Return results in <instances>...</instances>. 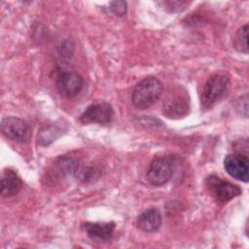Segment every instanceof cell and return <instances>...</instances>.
<instances>
[{"mask_svg":"<svg viewBox=\"0 0 249 249\" xmlns=\"http://www.w3.org/2000/svg\"><path fill=\"white\" fill-rule=\"evenodd\" d=\"M22 187V181L13 169H5L1 176V195L11 196L18 193Z\"/></svg>","mask_w":249,"mask_h":249,"instance_id":"obj_12","label":"cell"},{"mask_svg":"<svg viewBox=\"0 0 249 249\" xmlns=\"http://www.w3.org/2000/svg\"><path fill=\"white\" fill-rule=\"evenodd\" d=\"M164 6H167V8H170L171 12H177L181 11L188 5L187 2L185 1H165L163 2Z\"/></svg>","mask_w":249,"mask_h":249,"instance_id":"obj_16","label":"cell"},{"mask_svg":"<svg viewBox=\"0 0 249 249\" xmlns=\"http://www.w3.org/2000/svg\"><path fill=\"white\" fill-rule=\"evenodd\" d=\"M56 89L64 97H74L83 89V78L73 71H64L56 78Z\"/></svg>","mask_w":249,"mask_h":249,"instance_id":"obj_8","label":"cell"},{"mask_svg":"<svg viewBox=\"0 0 249 249\" xmlns=\"http://www.w3.org/2000/svg\"><path fill=\"white\" fill-rule=\"evenodd\" d=\"M161 92V82L154 76H149L135 86L131 100L136 108L144 110L151 107L160 98Z\"/></svg>","mask_w":249,"mask_h":249,"instance_id":"obj_1","label":"cell"},{"mask_svg":"<svg viewBox=\"0 0 249 249\" xmlns=\"http://www.w3.org/2000/svg\"><path fill=\"white\" fill-rule=\"evenodd\" d=\"M109 10L119 17H123L126 13V3L124 1H113L110 3Z\"/></svg>","mask_w":249,"mask_h":249,"instance_id":"obj_15","label":"cell"},{"mask_svg":"<svg viewBox=\"0 0 249 249\" xmlns=\"http://www.w3.org/2000/svg\"><path fill=\"white\" fill-rule=\"evenodd\" d=\"M247 34H248V25L244 24L241 26L233 39V45L234 48L241 53H248V45H247Z\"/></svg>","mask_w":249,"mask_h":249,"instance_id":"obj_14","label":"cell"},{"mask_svg":"<svg viewBox=\"0 0 249 249\" xmlns=\"http://www.w3.org/2000/svg\"><path fill=\"white\" fill-rule=\"evenodd\" d=\"M173 174V163L167 157H158L152 160L147 170V180L153 186L160 187L169 181Z\"/></svg>","mask_w":249,"mask_h":249,"instance_id":"obj_5","label":"cell"},{"mask_svg":"<svg viewBox=\"0 0 249 249\" xmlns=\"http://www.w3.org/2000/svg\"><path fill=\"white\" fill-rule=\"evenodd\" d=\"M84 231L92 239L107 241L112 238L115 231V223H90L87 222L82 226Z\"/></svg>","mask_w":249,"mask_h":249,"instance_id":"obj_10","label":"cell"},{"mask_svg":"<svg viewBox=\"0 0 249 249\" xmlns=\"http://www.w3.org/2000/svg\"><path fill=\"white\" fill-rule=\"evenodd\" d=\"M226 171L234 179L247 182L249 179V160L242 154H231L224 160Z\"/></svg>","mask_w":249,"mask_h":249,"instance_id":"obj_9","label":"cell"},{"mask_svg":"<svg viewBox=\"0 0 249 249\" xmlns=\"http://www.w3.org/2000/svg\"><path fill=\"white\" fill-rule=\"evenodd\" d=\"M114 117L113 107L106 101L95 102L90 104L81 115V123L108 124L112 122Z\"/></svg>","mask_w":249,"mask_h":249,"instance_id":"obj_6","label":"cell"},{"mask_svg":"<svg viewBox=\"0 0 249 249\" xmlns=\"http://www.w3.org/2000/svg\"><path fill=\"white\" fill-rule=\"evenodd\" d=\"M60 135V129L55 126H44L38 132V143L46 146L53 142Z\"/></svg>","mask_w":249,"mask_h":249,"instance_id":"obj_13","label":"cell"},{"mask_svg":"<svg viewBox=\"0 0 249 249\" xmlns=\"http://www.w3.org/2000/svg\"><path fill=\"white\" fill-rule=\"evenodd\" d=\"M206 184L216 198L221 202H227L241 195V189L238 186L224 181L216 175H210L206 179Z\"/></svg>","mask_w":249,"mask_h":249,"instance_id":"obj_7","label":"cell"},{"mask_svg":"<svg viewBox=\"0 0 249 249\" xmlns=\"http://www.w3.org/2000/svg\"><path fill=\"white\" fill-rule=\"evenodd\" d=\"M190 104L188 94L184 89H175L169 92L162 103L163 114L170 119H179L189 112Z\"/></svg>","mask_w":249,"mask_h":249,"instance_id":"obj_4","label":"cell"},{"mask_svg":"<svg viewBox=\"0 0 249 249\" xmlns=\"http://www.w3.org/2000/svg\"><path fill=\"white\" fill-rule=\"evenodd\" d=\"M136 225L138 229L145 232L156 231L161 225L160 211L156 207L145 210L137 217Z\"/></svg>","mask_w":249,"mask_h":249,"instance_id":"obj_11","label":"cell"},{"mask_svg":"<svg viewBox=\"0 0 249 249\" xmlns=\"http://www.w3.org/2000/svg\"><path fill=\"white\" fill-rule=\"evenodd\" d=\"M2 134L18 143H29L32 137V128L24 120L17 117H7L1 122Z\"/></svg>","mask_w":249,"mask_h":249,"instance_id":"obj_3","label":"cell"},{"mask_svg":"<svg viewBox=\"0 0 249 249\" xmlns=\"http://www.w3.org/2000/svg\"><path fill=\"white\" fill-rule=\"evenodd\" d=\"M230 85V78L225 74L211 76L203 86L201 92V107L211 108L224 94Z\"/></svg>","mask_w":249,"mask_h":249,"instance_id":"obj_2","label":"cell"}]
</instances>
